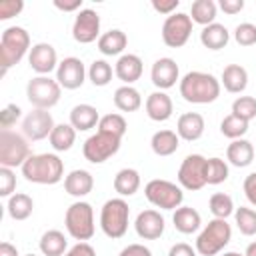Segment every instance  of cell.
I'll return each mask as SVG.
<instances>
[{"label":"cell","mask_w":256,"mask_h":256,"mask_svg":"<svg viewBox=\"0 0 256 256\" xmlns=\"http://www.w3.org/2000/svg\"><path fill=\"white\" fill-rule=\"evenodd\" d=\"M220 132L230 140H238L248 132V122L238 118V116H234V114H228L220 122Z\"/></svg>","instance_id":"cell-36"},{"label":"cell","mask_w":256,"mask_h":256,"mask_svg":"<svg viewBox=\"0 0 256 256\" xmlns=\"http://www.w3.org/2000/svg\"><path fill=\"white\" fill-rule=\"evenodd\" d=\"M20 108L16 106V104H8V106H4V110L0 112V126H2V130H10L14 124H16V120L20 118Z\"/></svg>","instance_id":"cell-45"},{"label":"cell","mask_w":256,"mask_h":256,"mask_svg":"<svg viewBox=\"0 0 256 256\" xmlns=\"http://www.w3.org/2000/svg\"><path fill=\"white\" fill-rule=\"evenodd\" d=\"M244 254H246V256H256V240L248 244V248H246V252H244Z\"/></svg>","instance_id":"cell-55"},{"label":"cell","mask_w":256,"mask_h":256,"mask_svg":"<svg viewBox=\"0 0 256 256\" xmlns=\"http://www.w3.org/2000/svg\"><path fill=\"white\" fill-rule=\"evenodd\" d=\"M126 46H128V36L118 28L108 30L98 38V50L104 56H118L124 52Z\"/></svg>","instance_id":"cell-28"},{"label":"cell","mask_w":256,"mask_h":256,"mask_svg":"<svg viewBox=\"0 0 256 256\" xmlns=\"http://www.w3.org/2000/svg\"><path fill=\"white\" fill-rule=\"evenodd\" d=\"M28 62H30V68L34 72H38V76H48L54 68H58V56H56V50L52 44L48 42H38L30 48V54H28Z\"/></svg>","instance_id":"cell-16"},{"label":"cell","mask_w":256,"mask_h":256,"mask_svg":"<svg viewBox=\"0 0 256 256\" xmlns=\"http://www.w3.org/2000/svg\"><path fill=\"white\" fill-rule=\"evenodd\" d=\"M172 222H174V228L182 234H192L200 228L202 224V218H200V212L194 210L192 206H180L174 210V216H172Z\"/></svg>","instance_id":"cell-26"},{"label":"cell","mask_w":256,"mask_h":256,"mask_svg":"<svg viewBox=\"0 0 256 256\" xmlns=\"http://www.w3.org/2000/svg\"><path fill=\"white\" fill-rule=\"evenodd\" d=\"M230 40V32L226 30L224 24H210V26H204L202 32H200V42L204 48L208 50H222Z\"/></svg>","instance_id":"cell-27"},{"label":"cell","mask_w":256,"mask_h":256,"mask_svg":"<svg viewBox=\"0 0 256 256\" xmlns=\"http://www.w3.org/2000/svg\"><path fill=\"white\" fill-rule=\"evenodd\" d=\"M128 218H130L128 202L124 198H110L104 202L100 210V228L112 240L122 238L128 230Z\"/></svg>","instance_id":"cell-4"},{"label":"cell","mask_w":256,"mask_h":256,"mask_svg":"<svg viewBox=\"0 0 256 256\" xmlns=\"http://www.w3.org/2000/svg\"><path fill=\"white\" fill-rule=\"evenodd\" d=\"M118 256H152V252L144 244H128L126 248L120 250Z\"/></svg>","instance_id":"cell-50"},{"label":"cell","mask_w":256,"mask_h":256,"mask_svg":"<svg viewBox=\"0 0 256 256\" xmlns=\"http://www.w3.org/2000/svg\"><path fill=\"white\" fill-rule=\"evenodd\" d=\"M22 176L34 184H58L64 178V162L56 154H32L22 164Z\"/></svg>","instance_id":"cell-2"},{"label":"cell","mask_w":256,"mask_h":256,"mask_svg":"<svg viewBox=\"0 0 256 256\" xmlns=\"http://www.w3.org/2000/svg\"><path fill=\"white\" fill-rule=\"evenodd\" d=\"M228 178V164L222 158H206V184H222Z\"/></svg>","instance_id":"cell-39"},{"label":"cell","mask_w":256,"mask_h":256,"mask_svg":"<svg viewBox=\"0 0 256 256\" xmlns=\"http://www.w3.org/2000/svg\"><path fill=\"white\" fill-rule=\"evenodd\" d=\"M86 74L88 72L84 68V62L76 56H68L56 68V82L66 90H76L84 84Z\"/></svg>","instance_id":"cell-15"},{"label":"cell","mask_w":256,"mask_h":256,"mask_svg":"<svg viewBox=\"0 0 256 256\" xmlns=\"http://www.w3.org/2000/svg\"><path fill=\"white\" fill-rule=\"evenodd\" d=\"M164 216L158 212V210H142L138 216H136V222H134V228H136V234L144 240H158L162 234H164Z\"/></svg>","instance_id":"cell-18"},{"label":"cell","mask_w":256,"mask_h":256,"mask_svg":"<svg viewBox=\"0 0 256 256\" xmlns=\"http://www.w3.org/2000/svg\"><path fill=\"white\" fill-rule=\"evenodd\" d=\"M14 188H16V176H14L12 168L0 166V196L10 198Z\"/></svg>","instance_id":"cell-44"},{"label":"cell","mask_w":256,"mask_h":256,"mask_svg":"<svg viewBox=\"0 0 256 256\" xmlns=\"http://www.w3.org/2000/svg\"><path fill=\"white\" fill-rule=\"evenodd\" d=\"M234 40L240 46H254L256 44V24L242 22L234 28Z\"/></svg>","instance_id":"cell-43"},{"label":"cell","mask_w":256,"mask_h":256,"mask_svg":"<svg viewBox=\"0 0 256 256\" xmlns=\"http://www.w3.org/2000/svg\"><path fill=\"white\" fill-rule=\"evenodd\" d=\"M100 122V114L92 104H76L70 110V124L78 132H86Z\"/></svg>","instance_id":"cell-25"},{"label":"cell","mask_w":256,"mask_h":256,"mask_svg":"<svg viewBox=\"0 0 256 256\" xmlns=\"http://www.w3.org/2000/svg\"><path fill=\"white\" fill-rule=\"evenodd\" d=\"M232 114L250 122L252 118H256V98L252 96H240L232 102Z\"/></svg>","instance_id":"cell-42"},{"label":"cell","mask_w":256,"mask_h":256,"mask_svg":"<svg viewBox=\"0 0 256 256\" xmlns=\"http://www.w3.org/2000/svg\"><path fill=\"white\" fill-rule=\"evenodd\" d=\"M168 256H196V248H192L186 242H178V244H174L170 248Z\"/></svg>","instance_id":"cell-52"},{"label":"cell","mask_w":256,"mask_h":256,"mask_svg":"<svg viewBox=\"0 0 256 256\" xmlns=\"http://www.w3.org/2000/svg\"><path fill=\"white\" fill-rule=\"evenodd\" d=\"M30 146L28 140L12 130H0V166L16 168L30 158Z\"/></svg>","instance_id":"cell-8"},{"label":"cell","mask_w":256,"mask_h":256,"mask_svg":"<svg viewBox=\"0 0 256 256\" xmlns=\"http://www.w3.org/2000/svg\"><path fill=\"white\" fill-rule=\"evenodd\" d=\"M68 240L60 230H48L40 238V252L44 256H62L66 254Z\"/></svg>","instance_id":"cell-32"},{"label":"cell","mask_w":256,"mask_h":256,"mask_svg":"<svg viewBox=\"0 0 256 256\" xmlns=\"http://www.w3.org/2000/svg\"><path fill=\"white\" fill-rule=\"evenodd\" d=\"M234 218H236V226L244 236H254L256 234V210L240 206L234 210Z\"/></svg>","instance_id":"cell-40"},{"label":"cell","mask_w":256,"mask_h":256,"mask_svg":"<svg viewBox=\"0 0 256 256\" xmlns=\"http://www.w3.org/2000/svg\"><path fill=\"white\" fill-rule=\"evenodd\" d=\"M0 256H18V250H16L14 244L2 242V244H0Z\"/></svg>","instance_id":"cell-54"},{"label":"cell","mask_w":256,"mask_h":256,"mask_svg":"<svg viewBox=\"0 0 256 256\" xmlns=\"http://www.w3.org/2000/svg\"><path fill=\"white\" fill-rule=\"evenodd\" d=\"M64 226L68 230V234L78 240V242H86L94 236V210L88 202H74L68 206L66 214H64Z\"/></svg>","instance_id":"cell-5"},{"label":"cell","mask_w":256,"mask_h":256,"mask_svg":"<svg viewBox=\"0 0 256 256\" xmlns=\"http://www.w3.org/2000/svg\"><path fill=\"white\" fill-rule=\"evenodd\" d=\"M150 146H152V152L156 156H170V154H174L178 150L180 136L174 130H158V132L152 134Z\"/></svg>","instance_id":"cell-29"},{"label":"cell","mask_w":256,"mask_h":256,"mask_svg":"<svg viewBox=\"0 0 256 256\" xmlns=\"http://www.w3.org/2000/svg\"><path fill=\"white\" fill-rule=\"evenodd\" d=\"M150 80H152V84H154L158 90H168V88H172V86L180 80V70H178L176 60H172V58H168V56L158 58V60L152 64Z\"/></svg>","instance_id":"cell-17"},{"label":"cell","mask_w":256,"mask_h":256,"mask_svg":"<svg viewBox=\"0 0 256 256\" xmlns=\"http://www.w3.org/2000/svg\"><path fill=\"white\" fill-rule=\"evenodd\" d=\"M98 130L122 138V136L126 134V130H128V124H126V120H124L122 114H106V116L100 118Z\"/></svg>","instance_id":"cell-38"},{"label":"cell","mask_w":256,"mask_h":256,"mask_svg":"<svg viewBox=\"0 0 256 256\" xmlns=\"http://www.w3.org/2000/svg\"><path fill=\"white\" fill-rule=\"evenodd\" d=\"M64 256H96V250H94L88 242H78V244H74Z\"/></svg>","instance_id":"cell-49"},{"label":"cell","mask_w":256,"mask_h":256,"mask_svg":"<svg viewBox=\"0 0 256 256\" xmlns=\"http://www.w3.org/2000/svg\"><path fill=\"white\" fill-rule=\"evenodd\" d=\"M178 182L186 190H200L206 186V158L202 154H188L178 168Z\"/></svg>","instance_id":"cell-12"},{"label":"cell","mask_w":256,"mask_h":256,"mask_svg":"<svg viewBox=\"0 0 256 256\" xmlns=\"http://www.w3.org/2000/svg\"><path fill=\"white\" fill-rule=\"evenodd\" d=\"M50 146L56 150V152H66L72 148L74 140H76V130L72 124H56L52 134H50Z\"/></svg>","instance_id":"cell-33"},{"label":"cell","mask_w":256,"mask_h":256,"mask_svg":"<svg viewBox=\"0 0 256 256\" xmlns=\"http://www.w3.org/2000/svg\"><path fill=\"white\" fill-rule=\"evenodd\" d=\"M24 8L22 0H4L0 2V20H10L14 16H18Z\"/></svg>","instance_id":"cell-46"},{"label":"cell","mask_w":256,"mask_h":256,"mask_svg":"<svg viewBox=\"0 0 256 256\" xmlns=\"http://www.w3.org/2000/svg\"><path fill=\"white\" fill-rule=\"evenodd\" d=\"M54 6L62 12H74V10H82V0H70V2H62V0H54Z\"/></svg>","instance_id":"cell-53"},{"label":"cell","mask_w":256,"mask_h":256,"mask_svg":"<svg viewBox=\"0 0 256 256\" xmlns=\"http://www.w3.org/2000/svg\"><path fill=\"white\" fill-rule=\"evenodd\" d=\"M72 36L80 44H90L96 38H100V16L92 8H82L72 24Z\"/></svg>","instance_id":"cell-13"},{"label":"cell","mask_w":256,"mask_h":256,"mask_svg":"<svg viewBox=\"0 0 256 256\" xmlns=\"http://www.w3.org/2000/svg\"><path fill=\"white\" fill-rule=\"evenodd\" d=\"M222 256H246V254H240V252H224Z\"/></svg>","instance_id":"cell-56"},{"label":"cell","mask_w":256,"mask_h":256,"mask_svg":"<svg viewBox=\"0 0 256 256\" xmlns=\"http://www.w3.org/2000/svg\"><path fill=\"white\" fill-rule=\"evenodd\" d=\"M220 80L208 72H188L180 80V96L190 104H210L220 96Z\"/></svg>","instance_id":"cell-1"},{"label":"cell","mask_w":256,"mask_h":256,"mask_svg":"<svg viewBox=\"0 0 256 256\" xmlns=\"http://www.w3.org/2000/svg\"><path fill=\"white\" fill-rule=\"evenodd\" d=\"M232 238V228L224 218L210 220L196 238V252L200 256H216Z\"/></svg>","instance_id":"cell-6"},{"label":"cell","mask_w":256,"mask_h":256,"mask_svg":"<svg viewBox=\"0 0 256 256\" xmlns=\"http://www.w3.org/2000/svg\"><path fill=\"white\" fill-rule=\"evenodd\" d=\"M242 188H244V194H246L248 202H250L252 206H256V172H250V174L244 178Z\"/></svg>","instance_id":"cell-47"},{"label":"cell","mask_w":256,"mask_h":256,"mask_svg":"<svg viewBox=\"0 0 256 256\" xmlns=\"http://www.w3.org/2000/svg\"><path fill=\"white\" fill-rule=\"evenodd\" d=\"M142 70H144L142 60H140V56H136V54H122V56L118 58L116 66H114V74H116L126 86H130L132 82L140 80Z\"/></svg>","instance_id":"cell-21"},{"label":"cell","mask_w":256,"mask_h":256,"mask_svg":"<svg viewBox=\"0 0 256 256\" xmlns=\"http://www.w3.org/2000/svg\"><path fill=\"white\" fill-rule=\"evenodd\" d=\"M114 106L122 112H136L142 106V96L134 86H120L114 92Z\"/></svg>","instance_id":"cell-31"},{"label":"cell","mask_w":256,"mask_h":256,"mask_svg":"<svg viewBox=\"0 0 256 256\" xmlns=\"http://www.w3.org/2000/svg\"><path fill=\"white\" fill-rule=\"evenodd\" d=\"M144 196L150 204H154L156 208L162 210H176L180 208L182 200H184V192L180 186H176L170 180H162V178H154L144 186Z\"/></svg>","instance_id":"cell-7"},{"label":"cell","mask_w":256,"mask_h":256,"mask_svg":"<svg viewBox=\"0 0 256 256\" xmlns=\"http://www.w3.org/2000/svg\"><path fill=\"white\" fill-rule=\"evenodd\" d=\"M54 118L48 110H38L34 108L24 120H22V132L28 140H44L50 138L52 130H54Z\"/></svg>","instance_id":"cell-14"},{"label":"cell","mask_w":256,"mask_h":256,"mask_svg":"<svg viewBox=\"0 0 256 256\" xmlns=\"http://www.w3.org/2000/svg\"><path fill=\"white\" fill-rule=\"evenodd\" d=\"M192 18L190 14L184 12H174L170 14L164 24H162V40L166 46L170 48H180L188 42L190 34H192Z\"/></svg>","instance_id":"cell-11"},{"label":"cell","mask_w":256,"mask_h":256,"mask_svg":"<svg viewBox=\"0 0 256 256\" xmlns=\"http://www.w3.org/2000/svg\"><path fill=\"white\" fill-rule=\"evenodd\" d=\"M178 4H180V0H166V2H162V0H152V8L156 10V12H160V14H174V10L178 8Z\"/></svg>","instance_id":"cell-48"},{"label":"cell","mask_w":256,"mask_h":256,"mask_svg":"<svg viewBox=\"0 0 256 256\" xmlns=\"http://www.w3.org/2000/svg\"><path fill=\"white\" fill-rule=\"evenodd\" d=\"M218 6H220L226 14L234 16V14H238V12L244 10V0H220Z\"/></svg>","instance_id":"cell-51"},{"label":"cell","mask_w":256,"mask_h":256,"mask_svg":"<svg viewBox=\"0 0 256 256\" xmlns=\"http://www.w3.org/2000/svg\"><path fill=\"white\" fill-rule=\"evenodd\" d=\"M220 84H222L230 94H240V92H244L246 86H248V72H246V68L240 66V64H228V66L222 70Z\"/></svg>","instance_id":"cell-24"},{"label":"cell","mask_w":256,"mask_h":256,"mask_svg":"<svg viewBox=\"0 0 256 256\" xmlns=\"http://www.w3.org/2000/svg\"><path fill=\"white\" fill-rule=\"evenodd\" d=\"M92 188H94V178L88 170H72L64 178V190L74 198H82L90 194Z\"/></svg>","instance_id":"cell-23"},{"label":"cell","mask_w":256,"mask_h":256,"mask_svg":"<svg viewBox=\"0 0 256 256\" xmlns=\"http://www.w3.org/2000/svg\"><path fill=\"white\" fill-rule=\"evenodd\" d=\"M204 128H206L204 118H202L198 112H186V114H182V116L178 118V122H176V134H178L182 140H186V142L198 140V138L204 134Z\"/></svg>","instance_id":"cell-20"},{"label":"cell","mask_w":256,"mask_h":256,"mask_svg":"<svg viewBox=\"0 0 256 256\" xmlns=\"http://www.w3.org/2000/svg\"><path fill=\"white\" fill-rule=\"evenodd\" d=\"M120 142H122V138L98 130L96 134L86 138V142L82 146V154H84V158L88 162L102 164V162H106L110 156H114L120 150Z\"/></svg>","instance_id":"cell-10"},{"label":"cell","mask_w":256,"mask_h":256,"mask_svg":"<svg viewBox=\"0 0 256 256\" xmlns=\"http://www.w3.org/2000/svg\"><path fill=\"white\" fill-rule=\"evenodd\" d=\"M144 108H146L148 118L154 120V122H166L172 116V112H174L172 98L164 90H156V92L148 94Z\"/></svg>","instance_id":"cell-19"},{"label":"cell","mask_w":256,"mask_h":256,"mask_svg":"<svg viewBox=\"0 0 256 256\" xmlns=\"http://www.w3.org/2000/svg\"><path fill=\"white\" fill-rule=\"evenodd\" d=\"M216 10H218V6L214 0H194L190 6V18H192V22H196L200 26H210V24H214Z\"/></svg>","instance_id":"cell-34"},{"label":"cell","mask_w":256,"mask_h":256,"mask_svg":"<svg viewBox=\"0 0 256 256\" xmlns=\"http://www.w3.org/2000/svg\"><path fill=\"white\" fill-rule=\"evenodd\" d=\"M208 208H210V212L214 214V218H224V220H226L230 214H234V202H232V198H230L228 194H224V192L212 194L210 200H208Z\"/></svg>","instance_id":"cell-37"},{"label":"cell","mask_w":256,"mask_h":256,"mask_svg":"<svg viewBox=\"0 0 256 256\" xmlns=\"http://www.w3.org/2000/svg\"><path fill=\"white\" fill-rule=\"evenodd\" d=\"M140 188V174L134 168H122L114 176V190L120 196H132Z\"/></svg>","instance_id":"cell-30"},{"label":"cell","mask_w":256,"mask_h":256,"mask_svg":"<svg viewBox=\"0 0 256 256\" xmlns=\"http://www.w3.org/2000/svg\"><path fill=\"white\" fill-rule=\"evenodd\" d=\"M226 158L232 166L236 168H246L252 164L254 160V146L250 140L246 138H238V140H232L226 148Z\"/></svg>","instance_id":"cell-22"},{"label":"cell","mask_w":256,"mask_h":256,"mask_svg":"<svg viewBox=\"0 0 256 256\" xmlns=\"http://www.w3.org/2000/svg\"><path fill=\"white\" fill-rule=\"evenodd\" d=\"M62 94V86L50 76H34L26 86L28 102L38 110H50L58 104Z\"/></svg>","instance_id":"cell-9"},{"label":"cell","mask_w":256,"mask_h":256,"mask_svg":"<svg viewBox=\"0 0 256 256\" xmlns=\"http://www.w3.org/2000/svg\"><path fill=\"white\" fill-rule=\"evenodd\" d=\"M28 50H30V34L22 26L6 28L0 38V66H2L0 74L4 76L10 66L18 64Z\"/></svg>","instance_id":"cell-3"},{"label":"cell","mask_w":256,"mask_h":256,"mask_svg":"<svg viewBox=\"0 0 256 256\" xmlns=\"http://www.w3.org/2000/svg\"><path fill=\"white\" fill-rule=\"evenodd\" d=\"M24 256H36V254H24Z\"/></svg>","instance_id":"cell-57"},{"label":"cell","mask_w":256,"mask_h":256,"mask_svg":"<svg viewBox=\"0 0 256 256\" xmlns=\"http://www.w3.org/2000/svg\"><path fill=\"white\" fill-rule=\"evenodd\" d=\"M8 214L12 220H26L30 218L32 210H34V202L28 194H22V192H16L8 198Z\"/></svg>","instance_id":"cell-35"},{"label":"cell","mask_w":256,"mask_h":256,"mask_svg":"<svg viewBox=\"0 0 256 256\" xmlns=\"http://www.w3.org/2000/svg\"><path fill=\"white\" fill-rule=\"evenodd\" d=\"M88 78L94 86H106L112 80V66L106 60H94L88 68Z\"/></svg>","instance_id":"cell-41"}]
</instances>
